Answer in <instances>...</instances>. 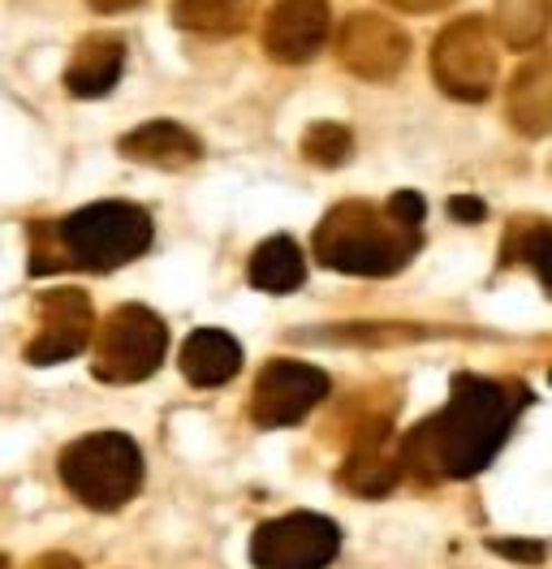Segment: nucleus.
Returning <instances> with one entry per match:
<instances>
[{
  "mask_svg": "<svg viewBox=\"0 0 552 569\" xmlns=\"http://www.w3.org/2000/svg\"><path fill=\"white\" fill-rule=\"evenodd\" d=\"M526 406V389L510 380L457 376L448 406L418 423L402 445L406 470L418 479H471L501 453L514 431L518 410Z\"/></svg>",
  "mask_w": 552,
  "mask_h": 569,
  "instance_id": "1",
  "label": "nucleus"
},
{
  "mask_svg": "<svg viewBox=\"0 0 552 569\" xmlns=\"http://www.w3.org/2000/svg\"><path fill=\"white\" fill-rule=\"evenodd\" d=\"M57 238H61L66 268L112 272L151 247L156 229H151V216L138 203L103 199V203H87V208L69 212L66 220H57Z\"/></svg>",
  "mask_w": 552,
  "mask_h": 569,
  "instance_id": "2",
  "label": "nucleus"
},
{
  "mask_svg": "<svg viewBox=\"0 0 552 569\" xmlns=\"http://www.w3.org/2000/svg\"><path fill=\"white\" fill-rule=\"evenodd\" d=\"M57 470L69 497L96 513H112L142 492V453L126 431H91L73 440L66 445Z\"/></svg>",
  "mask_w": 552,
  "mask_h": 569,
  "instance_id": "3",
  "label": "nucleus"
},
{
  "mask_svg": "<svg viewBox=\"0 0 552 569\" xmlns=\"http://www.w3.org/2000/svg\"><path fill=\"white\" fill-rule=\"evenodd\" d=\"M414 247L418 238H411V229L388 233L367 208H337L319 224V238H315L319 263L349 277H393L414 254Z\"/></svg>",
  "mask_w": 552,
  "mask_h": 569,
  "instance_id": "4",
  "label": "nucleus"
},
{
  "mask_svg": "<svg viewBox=\"0 0 552 569\" xmlns=\"http://www.w3.org/2000/svg\"><path fill=\"white\" fill-rule=\"evenodd\" d=\"M169 355V328L147 307H117L96 332V380L103 385H138L160 371Z\"/></svg>",
  "mask_w": 552,
  "mask_h": 569,
  "instance_id": "5",
  "label": "nucleus"
},
{
  "mask_svg": "<svg viewBox=\"0 0 552 569\" xmlns=\"http://www.w3.org/2000/svg\"><path fill=\"white\" fill-rule=\"evenodd\" d=\"M337 552H342V527L310 509L259 522L250 535L255 569H328Z\"/></svg>",
  "mask_w": 552,
  "mask_h": 569,
  "instance_id": "6",
  "label": "nucleus"
},
{
  "mask_svg": "<svg viewBox=\"0 0 552 569\" xmlns=\"http://www.w3.org/2000/svg\"><path fill=\"white\" fill-rule=\"evenodd\" d=\"M328 397V376L298 358H273L250 397V419L259 427H294Z\"/></svg>",
  "mask_w": 552,
  "mask_h": 569,
  "instance_id": "7",
  "label": "nucleus"
},
{
  "mask_svg": "<svg viewBox=\"0 0 552 569\" xmlns=\"http://www.w3.org/2000/svg\"><path fill=\"white\" fill-rule=\"evenodd\" d=\"M91 332H96V316H91L87 293L82 289H52L39 298V332L27 346V362L52 367V362L78 358L91 346Z\"/></svg>",
  "mask_w": 552,
  "mask_h": 569,
  "instance_id": "8",
  "label": "nucleus"
},
{
  "mask_svg": "<svg viewBox=\"0 0 552 569\" xmlns=\"http://www.w3.org/2000/svg\"><path fill=\"white\" fill-rule=\"evenodd\" d=\"M177 367L195 389H220L241 371V346L225 328H195L181 341Z\"/></svg>",
  "mask_w": 552,
  "mask_h": 569,
  "instance_id": "9",
  "label": "nucleus"
},
{
  "mask_svg": "<svg viewBox=\"0 0 552 569\" xmlns=\"http://www.w3.org/2000/svg\"><path fill=\"white\" fill-rule=\"evenodd\" d=\"M117 151L126 160H138V164H156V169H186L204 156L199 139L186 130V126H172V121H147L130 130L126 139L117 142Z\"/></svg>",
  "mask_w": 552,
  "mask_h": 569,
  "instance_id": "10",
  "label": "nucleus"
},
{
  "mask_svg": "<svg viewBox=\"0 0 552 569\" xmlns=\"http://www.w3.org/2000/svg\"><path fill=\"white\" fill-rule=\"evenodd\" d=\"M324 36V4L319 0H285L268 22V52L285 61H303Z\"/></svg>",
  "mask_w": 552,
  "mask_h": 569,
  "instance_id": "11",
  "label": "nucleus"
},
{
  "mask_svg": "<svg viewBox=\"0 0 552 569\" xmlns=\"http://www.w3.org/2000/svg\"><path fill=\"white\" fill-rule=\"evenodd\" d=\"M121 66H126L121 39H87V43L73 52V61H69L66 87L73 96H82V100H96V96L117 87Z\"/></svg>",
  "mask_w": 552,
  "mask_h": 569,
  "instance_id": "12",
  "label": "nucleus"
},
{
  "mask_svg": "<svg viewBox=\"0 0 552 569\" xmlns=\"http://www.w3.org/2000/svg\"><path fill=\"white\" fill-rule=\"evenodd\" d=\"M246 277L264 293H294L303 284V277H307V259H303V250H298L294 238L276 233V238H268L264 247L250 254Z\"/></svg>",
  "mask_w": 552,
  "mask_h": 569,
  "instance_id": "13",
  "label": "nucleus"
},
{
  "mask_svg": "<svg viewBox=\"0 0 552 569\" xmlns=\"http://www.w3.org/2000/svg\"><path fill=\"white\" fill-rule=\"evenodd\" d=\"M487 548L501 552V557H510V561H518V566H540V561L549 557V548H544L540 539H492Z\"/></svg>",
  "mask_w": 552,
  "mask_h": 569,
  "instance_id": "14",
  "label": "nucleus"
},
{
  "mask_svg": "<svg viewBox=\"0 0 552 569\" xmlns=\"http://www.w3.org/2000/svg\"><path fill=\"white\" fill-rule=\"evenodd\" d=\"M526 259H531V268H535V277L552 289V229H540L535 238H531V250H526Z\"/></svg>",
  "mask_w": 552,
  "mask_h": 569,
  "instance_id": "15",
  "label": "nucleus"
},
{
  "mask_svg": "<svg viewBox=\"0 0 552 569\" xmlns=\"http://www.w3.org/2000/svg\"><path fill=\"white\" fill-rule=\"evenodd\" d=\"M388 216H393V220H402L406 229H414V224L423 220V199H418L414 190H402V194H393V199H388Z\"/></svg>",
  "mask_w": 552,
  "mask_h": 569,
  "instance_id": "16",
  "label": "nucleus"
},
{
  "mask_svg": "<svg viewBox=\"0 0 552 569\" xmlns=\"http://www.w3.org/2000/svg\"><path fill=\"white\" fill-rule=\"evenodd\" d=\"M448 212L457 216V220H480L483 203H480V199H453V203H448Z\"/></svg>",
  "mask_w": 552,
  "mask_h": 569,
  "instance_id": "17",
  "label": "nucleus"
},
{
  "mask_svg": "<svg viewBox=\"0 0 552 569\" xmlns=\"http://www.w3.org/2000/svg\"><path fill=\"white\" fill-rule=\"evenodd\" d=\"M31 569H82L73 557H66V552H48V557H39Z\"/></svg>",
  "mask_w": 552,
  "mask_h": 569,
  "instance_id": "18",
  "label": "nucleus"
},
{
  "mask_svg": "<svg viewBox=\"0 0 552 569\" xmlns=\"http://www.w3.org/2000/svg\"><path fill=\"white\" fill-rule=\"evenodd\" d=\"M96 9H103V13H112V9H130V4H138V0H91Z\"/></svg>",
  "mask_w": 552,
  "mask_h": 569,
  "instance_id": "19",
  "label": "nucleus"
},
{
  "mask_svg": "<svg viewBox=\"0 0 552 569\" xmlns=\"http://www.w3.org/2000/svg\"><path fill=\"white\" fill-rule=\"evenodd\" d=\"M0 569H13V566H9V561H4V557H0Z\"/></svg>",
  "mask_w": 552,
  "mask_h": 569,
  "instance_id": "20",
  "label": "nucleus"
}]
</instances>
